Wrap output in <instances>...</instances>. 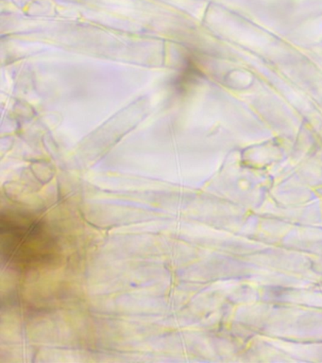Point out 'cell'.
<instances>
[{"label": "cell", "mask_w": 322, "mask_h": 363, "mask_svg": "<svg viewBox=\"0 0 322 363\" xmlns=\"http://www.w3.org/2000/svg\"><path fill=\"white\" fill-rule=\"evenodd\" d=\"M0 240L2 259L16 269L33 271L57 262L54 237L43 220L29 213L2 212Z\"/></svg>", "instance_id": "6da1fadb"}]
</instances>
